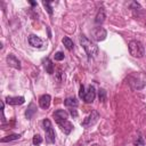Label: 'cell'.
Here are the masks:
<instances>
[{
	"instance_id": "cell-13",
	"label": "cell",
	"mask_w": 146,
	"mask_h": 146,
	"mask_svg": "<svg viewBox=\"0 0 146 146\" xmlns=\"http://www.w3.org/2000/svg\"><path fill=\"white\" fill-rule=\"evenodd\" d=\"M104 21H105V10H104V8H99V10H98V13H97V15L95 17V23L99 25Z\"/></svg>"
},
{
	"instance_id": "cell-6",
	"label": "cell",
	"mask_w": 146,
	"mask_h": 146,
	"mask_svg": "<svg viewBox=\"0 0 146 146\" xmlns=\"http://www.w3.org/2000/svg\"><path fill=\"white\" fill-rule=\"evenodd\" d=\"M98 117H99V114H98L96 111H92L91 114L88 115V116L81 122V125H82V127H90V125H94V124L97 122Z\"/></svg>"
},
{
	"instance_id": "cell-5",
	"label": "cell",
	"mask_w": 146,
	"mask_h": 146,
	"mask_svg": "<svg viewBox=\"0 0 146 146\" xmlns=\"http://www.w3.org/2000/svg\"><path fill=\"white\" fill-rule=\"evenodd\" d=\"M56 120V123L59 125L60 130L65 133V135H68L72 130H73V124L67 120V119H55Z\"/></svg>"
},
{
	"instance_id": "cell-23",
	"label": "cell",
	"mask_w": 146,
	"mask_h": 146,
	"mask_svg": "<svg viewBox=\"0 0 146 146\" xmlns=\"http://www.w3.org/2000/svg\"><path fill=\"white\" fill-rule=\"evenodd\" d=\"M64 59V54L62 51H57L55 54V60H63Z\"/></svg>"
},
{
	"instance_id": "cell-2",
	"label": "cell",
	"mask_w": 146,
	"mask_h": 146,
	"mask_svg": "<svg viewBox=\"0 0 146 146\" xmlns=\"http://www.w3.org/2000/svg\"><path fill=\"white\" fill-rule=\"evenodd\" d=\"M128 82L133 89H137V90L143 89L146 86V73H143V72L132 73L128 78Z\"/></svg>"
},
{
	"instance_id": "cell-7",
	"label": "cell",
	"mask_w": 146,
	"mask_h": 146,
	"mask_svg": "<svg viewBox=\"0 0 146 146\" xmlns=\"http://www.w3.org/2000/svg\"><path fill=\"white\" fill-rule=\"evenodd\" d=\"M106 36H107V32L104 27H96L92 31V38L96 41H103L106 39Z\"/></svg>"
},
{
	"instance_id": "cell-1",
	"label": "cell",
	"mask_w": 146,
	"mask_h": 146,
	"mask_svg": "<svg viewBox=\"0 0 146 146\" xmlns=\"http://www.w3.org/2000/svg\"><path fill=\"white\" fill-rule=\"evenodd\" d=\"M79 41H80V44L83 47V49L87 52L89 58H94L98 55V46L95 42H92L91 40H89L86 35L81 34Z\"/></svg>"
},
{
	"instance_id": "cell-26",
	"label": "cell",
	"mask_w": 146,
	"mask_h": 146,
	"mask_svg": "<svg viewBox=\"0 0 146 146\" xmlns=\"http://www.w3.org/2000/svg\"><path fill=\"white\" fill-rule=\"evenodd\" d=\"M70 114H71L73 117H76V116H78V112H76L75 108H71V110H70Z\"/></svg>"
},
{
	"instance_id": "cell-21",
	"label": "cell",
	"mask_w": 146,
	"mask_h": 146,
	"mask_svg": "<svg viewBox=\"0 0 146 146\" xmlns=\"http://www.w3.org/2000/svg\"><path fill=\"white\" fill-rule=\"evenodd\" d=\"M98 97H99V100L100 102H105V99H106V91H105V89H99V91H98Z\"/></svg>"
},
{
	"instance_id": "cell-4",
	"label": "cell",
	"mask_w": 146,
	"mask_h": 146,
	"mask_svg": "<svg viewBox=\"0 0 146 146\" xmlns=\"http://www.w3.org/2000/svg\"><path fill=\"white\" fill-rule=\"evenodd\" d=\"M42 124H43V127H44V132H46V140H47V143H49V144L55 143L56 133H55V130H54V128H52L51 122H50L48 119H44V120L42 121Z\"/></svg>"
},
{
	"instance_id": "cell-24",
	"label": "cell",
	"mask_w": 146,
	"mask_h": 146,
	"mask_svg": "<svg viewBox=\"0 0 146 146\" xmlns=\"http://www.w3.org/2000/svg\"><path fill=\"white\" fill-rule=\"evenodd\" d=\"M84 94H86V90H84V87H83V86L81 84V86H80V91H79V97L83 99V97H84Z\"/></svg>"
},
{
	"instance_id": "cell-12",
	"label": "cell",
	"mask_w": 146,
	"mask_h": 146,
	"mask_svg": "<svg viewBox=\"0 0 146 146\" xmlns=\"http://www.w3.org/2000/svg\"><path fill=\"white\" fill-rule=\"evenodd\" d=\"M29 43H30V46H32V47H34V48H41V46H42V40H41L39 36H36V35H34V34H31V35L29 36Z\"/></svg>"
},
{
	"instance_id": "cell-16",
	"label": "cell",
	"mask_w": 146,
	"mask_h": 146,
	"mask_svg": "<svg viewBox=\"0 0 146 146\" xmlns=\"http://www.w3.org/2000/svg\"><path fill=\"white\" fill-rule=\"evenodd\" d=\"M35 111H36L35 105H34L33 103H31V104L29 105V107H27L26 112H25V116H26V119H31V117L33 116V114L35 113Z\"/></svg>"
},
{
	"instance_id": "cell-14",
	"label": "cell",
	"mask_w": 146,
	"mask_h": 146,
	"mask_svg": "<svg viewBox=\"0 0 146 146\" xmlns=\"http://www.w3.org/2000/svg\"><path fill=\"white\" fill-rule=\"evenodd\" d=\"M78 104L79 103H78L76 98H74V97H68V98H66L64 100V105L66 107H70V108H75L78 106Z\"/></svg>"
},
{
	"instance_id": "cell-15",
	"label": "cell",
	"mask_w": 146,
	"mask_h": 146,
	"mask_svg": "<svg viewBox=\"0 0 146 146\" xmlns=\"http://www.w3.org/2000/svg\"><path fill=\"white\" fill-rule=\"evenodd\" d=\"M43 66H44L46 72H47L48 74H52V73H54V64H52V62H51L49 58L43 59Z\"/></svg>"
},
{
	"instance_id": "cell-22",
	"label": "cell",
	"mask_w": 146,
	"mask_h": 146,
	"mask_svg": "<svg viewBox=\"0 0 146 146\" xmlns=\"http://www.w3.org/2000/svg\"><path fill=\"white\" fill-rule=\"evenodd\" d=\"M42 5H43L44 8L47 9L48 14H49V15H52V8H51V6H50V2H49V1H43Z\"/></svg>"
},
{
	"instance_id": "cell-8",
	"label": "cell",
	"mask_w": 146,
	"mask_h": 146,
	"mask_svg": "<svg viewBox=\"0 0 146 146\" xmlns=\"http://www.w3.org/2000/svg\"><path fill=\"white\" fill-rule=\"evenodd\" d=\"M96 97V90H95V87L94 86H89L86 94H84V97H83V100L86 103H92L94 99Z\"/></svg>"
},
{
	"instance_id": "cell-10",
	"label": "cell",
	"mask_w": 146,
	"mask_h": 146,
	"mask_svg": "<svg viewBox=\"0 0 146 146\" xmlns=\"http://www.w3.org/2000/svg\"><path fill=\"white\" fill-rule=\"evenodd\" d=\"M7 63H8L9 66H11V67H14V68H16V70H19V68H21V62H19L18 58H17L15 55H13V54H9V55L7 56Z\"/></svg>"
},
{
	"instance_id": "cell-17",
	"label": "cell",
	"mask_w": 146,
	"mask_h": 146,
	"mask_svg": "<svg viewBox=\"0 0 146 146\" xmlns=\"http://www.w3.org/2000/svg\"><path fill=\"white\" fill-rule=\"evenodd\" d=\"M62 41H63V44L65 46V48H66L67 50H73L74 44H73V41H72L68 36H64Z\"/></svg>"
},
{
	"instance_id": "cell-9",
	"label": "cell",
	"mask_w": 146,
	"mask_h": 146,
	"mask_svg": "<svg viewBox=\"0 0 146 146\" xmlns=\"http://www.w3.org/2000/svg\"><path fill=\"white\" fill-rule=\"evenodd\" d=\"M24 102H25V98L23 96H16V97L8 96V97H6V103L8 105H22V104H24Z\"/></svg>"
},
{
	"instance_id": "cell-20",
	"label": "cell",
	"mask_w": 146,
	"mask_h": 146,
	"mask_svg": "<svg viewBox=\"0 0 146 146\" xmlns=\"http://www.w3.org/2000/svg\"><path fill=\"white\" fill-rule=\"evenodd\" d=\"M32 143H33V145H35V146H39V145L42 143V137H41L40 135H34Z\"/></svg>"
},
{
	"instance_id": "cell-11",
	"label": "cell",
	"mask_w": 146,
	"mask_h": 146,
	"mask_svg": "<svg viewBox=\"0 0 146 146\" xmlns=\"http://www.w3.org/2000/svg\"><path fill=\"white\" fill-rule=\"evenodd\" d=\"M50 100H51L50 95H48V94L42 95V96L39 98V105H40V107L43 108V110L48 108V107L50 106Z\"/></svg>"
},
{
	"instance_id": "cell-3",
	"label": "cell",
	"mask_w": 146,
	"mask_h": 146,
	"mask_svg": "<svg viewBox=\"0 0 146 146\" xmlns=\"http://www.w3.org/2000/svg\"><path fill=\"white\" fill-rule=\"evenodd\" d=\"M129 52L133 57L141 58L145 55V47L143 46V43L140 41L132 40V41L129 42Z\"/></svg>"
},
{
	"instance_id": "cell-19",
	"label": "cell",
	"mask_w": 146,
	"mask_h": 146,
	"mask_svg": "<svg viewBox=\"0 0 146 146\" xmlns=\"http://www.w3.org/2000/svg\"><path fill=\"white\" fill-rule=\"evenodd\" d=\"M21 138V135H9V136H6L3 138H1V143H7V141H13V140H17Z\"/></svg>"
},
{
	"instance_id": "cell-25",
	"label": "cell",
	"mask_w": 146,
	"mask_h": 146,
	"mask_svg": "<svg viewBox=\"0 0 146 146\" xmlns=\"http://www.w3.org/2000/svg\"><path fill=\"white\" fill-rule=\"evenodd\" d=\"M135 146H145V143H144V140H143V138H141V137H139V138L136 140Z\"/></svg>"
},
{
	"instance_id": "cell-18",
	"label": "cell",
	"mask_w": 146,
	"mask_h": 146,
	"mask_svg": "<svg viewBox=\"0 0 146 146\" xmlns=\"http://www.w3.org/2000/svg\"><path fill=\"white\" fill-rule=\"evenodd\" d=\"M54 117L55 119H67L68 117V113L64 110H57L54 113Z\"/></svg>"
}]
</instances>
